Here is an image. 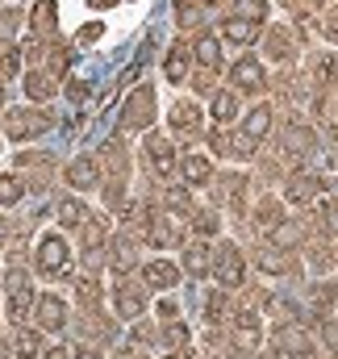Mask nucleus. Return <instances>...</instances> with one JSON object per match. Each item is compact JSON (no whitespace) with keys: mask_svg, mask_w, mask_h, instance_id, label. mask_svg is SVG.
Returning a JSON list of instances; mask_svg holds the SVG:
<instances>
[{"mask_svg":"<svg viewBox=\"0 0 338 359\" xmlns=\"http://www.w3.org/2000/svg\"><path fill=\"white\" fill-rule=\"evenodd\" d=\"M34 264L42 276H63L67 271V243L59 234H42L38 247H34Z\"/></svg>","mask_w":338,"mask_h":359,"instance_id":"f257e3e1","label":"nucleus"},{"mask_svg":"<svg viewBox=\"0 0 338 359\" xmlns=\"http://www.w3.org/2000/svg\"><path fill=\"white\" fill-rule=\"evenodd\" d=\"M46 126H50V117L46 113H34V109H13L8 117H4V134L8 138H34V134H46Z\"/></svg>","mask_w":338,"mask_h":359,"instance_id":"f03ea898","label":"nucleus"},{"mask_svg":"<svg viewBox=\"0 0 338 359\" xmlns=\"http://www.w3.org/2000/svg\"><path fill=\"white\" fill-rule=\"evenodd\" d=\"M267 130H271V109H267V104H259V109L247 113V121H243V138L234 142V151H238V155H251L255 142H263V138H267Z\"/></svg>","mask_w":338,"mask_h":359,"instance_id":"7ed1b4c3","label":"nucleus"},{"mask_svg":"<svg viewBox=\"0 0 338 359\" xmlns=\"http://www.w3.org/2000/svg\"><path fill=\"white\" fill-rule=\"evenodd\" d=\"M213 276L222 280V288H238L243 276H247V268H243V251L226 243V247L217 251V259H213Z\"/></svg>","mask_w":338,"mask_h":359,"instance_id":"20e7f679","label":"nucleus"},{"mask_svg":"<svg viewBox=\"0 0 338 359\" xmlns=\"http://www.w3.org/2000/svg\"><path fill=\"white\" fill-rule=\"evenodd\" d=\"M276 351L284 359H313V343H309V334L301 330V326H284V330H276Z\"/></svg>","mask_w":338,"mask_h":359,"instance_id":"39448f33","label":"nucleus"},{"mask_svg":"<svg viewBox=\"0 0 338 359\" xmlns=\"http://www.w3.org/2000/svg\"><path fill=\"white\" fill-rule=\"evenodd\" d=\"M151 117H155V96H151V88H138L130 96V104L121 109V121L130 130H142V126H151Z\"/></svg>","mask_w":338,"mask_h":359,"instance_id":"423d86ee","label":"nucleus"},{"mask_svg":"<svg viewBox=\"0 0 338 359\" xmlns=\"http://www.w3.org/2000/svg\"><path fill=\"white\" fill-rule=\"evenodd\" d=\"M25 313H29V280H25V271H13L8 276V318L25 322Z\"/></svg>","mask_w":338,"mask_h":359,"instance_id":"0eeeda50","label":"nucleus"},{"mask_svg":"<svg viewBox=\"0 0 338 359\" xmlns=\"http://www.w3.org/2000/svg\"><path fill=\"white\" fill-rule=\"evenodd\" d=\"M322 188H326V180H322V176L301 172V176L288 180V192H284V196H288L292 205H309V201H318V196H322Z\"/></svg>","mask_w":338,"mask_h":359,"instance_id":"6e6552de","label":"nucleus"},{"mask_svg":"<svg viewBox=\"0 0 338 359\" xmlns=\"http://www.w3.org/2000/svg\"><path fill=\"white\" fill-rule=\"evenodd\" d=\"M34 322H38V330H63V322H67L63 301H59V297H42V301L34 305Z\"/></svg>","mask_w":338,"mask_h":359,"instance_id":"1a4fd4ad","label":"nucleus"},{"mask_svg":"<svg viewBox=\"0 0 338 359\" xmlns=\"http://www.w3.org/2000/svg\"><path fill=\"white\" fill-rule=\"evenodd\" d=\"M284 151L297 155V159H309V155L318 151L313 130H309V126H288V130H284Z\"/></svg>","mask_w":338,"mask_h":359,"instance_id":"9d476101","label":"nucleus"},{"mask_svg":"<svg viewBox=\"0 0 338 359\" xmlns=\"http://www.w3.org/2000/svg\"><path fill=\"white\" fill-rule=\"evenodd\" d=\"M230 80H234V88L259 92L263 88V67H259V59H238V63L230 67Z\"/></svg>","mask_w":338,"mask_h":359,"instance_id":"9b49d317","label":"nucleus"},{"mask_svg":"<svg viewBox=\"0 0 338 359\" xmlns=\"http://www.w3.org/2000/svg\"><path fill=\"white\" fill-rule=\"evenodd\" d=\"M142 280H147V288H171V284L180 280V268L168 264V259H155V264L142 268Z\"/></svg>","mask_w":338,"mask_h":359,"instance_id":"f8f14e48","label":"nucleus"},{"mask_svg":"<svg viewBox=\"0 0 338 359\" xmlns=\"http://www.w3.org/2000/svg\"><path fill=\"white\" fill-rule=\"evenodd\" d=\"M180 172H184V180H188L192 188H201V184H209V176H213V168H209V159H205V155H184V163H180Z\"/></svg>","mask_w":338,"mask_h":359,"instance_id":"ddd939ff","label":"nucleus"},{"mask_svg":"<svg viewBox=\"0 0 338 359\" xmlns=\"http://www.w3.org/2000/svg\"><path fill=\"white\" fill-rule=\"evenodd\" d=\"M226 38L238 42V46H247V42L259 38V21H251V17H230L226 21Z\"/></svg>","mask_w":338,"mask_h":359,"instance_id":"4468645a","label":"nucleus"},{"mask_svg":"<svg viewBox=\"0 0 338 359\" xmlns=\"http://www.w3.org/2000/svg\"><path fill=\"white\" fill-rule=\"evenodd\" d=\"M142 309H147V297H142L138 288L121 284V288H117V313H121V318H138Z\"/></svg>","mask_w":338,"mask_h":359,"instance_id":"2eb2a0df","label":"nucleus"},{"mask_svg":"<svg viewBox=\"0 0 338 359\" xmlns=\"http://www.w3.org/2000/svg\"><path fill=\"white\" fill-rule=\"evenodd\" d=\"M151 243H155V247L180 243V222H175V217H155V222H151Z\"/></svg>","mask_w":338,"mask_h":359,"instance_id":"dca6fc26","label":"nucleus"},{"mask_svg":"<svg viewBox=\"0 0 338 359\" xmlns=\"http://www.w3.org/2000/svg\"><path fill=\"white\" fill-rule=\"evenodd\" d=\"M151 168H155L159 176H171V172H175V155H171V147L163 138H151Z\"/></svg>","mask_w":338,"mask_h":359,"instance_id":"f3484780","label":"nucleus"},{"mask_svg":"<svg viewBox=\"0 0 338 359\" xmlns=\"http://www.w3.org/2000/svg\"><path fill=\"white\" fill-rule=\"evenodd\" d=\"M67 180H72L76 188H96V168H92V159H76V163L67 168Z\"/></svg>","mask_w":338,"mask_h":359,"instance_id":"a211bd4d","label":"nucleus"},{"mask_svg":"<svg viewBox=\"0 0 338 359\" xmlns=\"http://www.w3.org/2000/svg\"><path fill=\"white\" fill-rule=\"evenodd\" d=\"M184 268H188V276H205V271L213 268V259H209L205 247H188L184 251Z\"/></svg>","mask_w":338,"mask_h":359,"instance_id":"6ab92c4d","label":"nucleus"},{"mask_svg":"<svg viewBox=\"0 0 338 359\" xmlns=\"http://www.w3.org/2000/svg\"><path fill=\"white\" fill-rule=\"evenodd\" d=\"M13 351H17V359H38V351H42V339H38L34 330H21V334L13 339Z\"/></svg>","mask_w":338,"mask_h":359,"instance_id":"aec40b11","label":"nucleus"},{"mask_svg":"<svg viewBox=\"0 0 338 359\" xmlns=\"http://www.w3.org/2000/svg\"><path fill=\"white\" fill-rule=\"evenodd\" d=\"M196 59H201L205 67H217V63H222V42H217L213 34H205V38L196 42Z\"/></svg>","mask_w":338,"mask_h":359,"instance_id":"412c9836","label":"nucleus"},{"mask_svg":"<svg viewBox=\"0 0 338 359\" xmlns=\"http://www.w3.org/2000/svg\"><path fill=\"white\" fill-rule=\"evenodd\" d=\"M234 113H238L234 92H217L213 96V121H234Z\"/></svg>","mask_w":338,"mask_h":359,"instance_id":"4be33fe9","label":"nucleus"},{"mask_svg":"<svg viewBox=\"0 0 338 359\" xmlns=\"http://www.w3.org/2000/svg\"><path fill=\"white\" fill-rule=\"evenodd\" d=\"M196 117H201V113H196V104H175V109H171V126H175V130H184V134H192V130H196Z\"/></svg>","mask_w":338,"mask_h":359,"instance_id":"5701e85b","label":"nucleus"},{"mask_svg":"<svg viewBox=\"0 0 338 359\" xmlns=\"http://www.w3.org/2000/svg\"><path fill=\"white\" fill-rule=\"evenodd\" d=\"M84 205H80V201H76V196H67V201H59V222H63V226H84Z\"/></svg>","mask_w":338,"mask_h":359,"instance_id":"b1692460","label":"nucleus"},{"mask_svg":"<svg viewBox=\"0 0 338 359\" xmlns=\"http://www.w3.org/2000/svg\"><path fill=\"white\" fill-rule=\"evenodd\" d=\"M184 76H188V50H184V46H175V50L168 55V80H171V84H180Z\"/></svg>","mask_w":338,"mask_h":359,"instance_id":"393cba45","label":"nucleus"},{"mask_svg":"<svg viewBox=\"0 0 338 359\" xmlns=\"http://www.w3.org/2000/svg\"><path fill=\"white\" fill-rule=\"evenodd\" d=\"M113 268H117V271L134 268V247H130L126 238H117V243H113Z\"/></svg>","mask_w":338,"mask_h":359,"instance_id":"a878e982","label":"nucleus"},{"mask_svg":"<svg viewBox=\"0 0 338 359\" xmlns=\"http://www.w3.org/2000/svg\"><path fill=\"white\" fill-rule=\"evenodd\" d=\"M267 313H276V318H284V322H297V305H292L288 297H267Z\"/></svg>","mask_w":338,"mask_h":359,"instance_id":"bb28decb","label":"nucleus"},{"mask_svg":"<svg viewBox=\"0 0 338 359\" xmlns=\"http://www.w3.org/2000/svg\"><path fill=\"white\" fill-rule=\"evenodd\" d=\"M238 339L243 343H255L259 339V318L255 313H238Z\"/></svg>","mask_w":338,"mask_h":359,"instance_id":"cd10ccee","label":"nucleus"},{"mask_svg":"<svg viewBox=\"0 0 338 359\" xmlns=\"http://www.w3.org/2000/svg\"><path fill=\"white\" fill-rule=\"evenodd\" d=\"M238 17L263 21V17H267V4H263V0H238Z\"/></svg>","mask_w":338,"mask_h":359,"instance_id":"c85d7f7f","label":"nucleus"},{"mask_svg":"<svg viewBox=\"0 0 338 359\" xmlns=\"http://www.w3.org/2000/svg\"><path fill=\"white\" fill-rule=\"evenodd\" d=\"M25 92H29L34 100H46V96H50V84H46V76H38V72H34V76L25 80Z\"/></svg>","mask_w":338,"mask_h":359,"instance_id":"c756f323","label":"nucleus"},{"mask_svg":"<svg viewBox=\"0 0 338 359\" xmlns=\"http://www.w3.org/2000/svg\"><path fill=\"white\" fill-rule=\"evenodd\" d=\"M13 201H21V184L13 176H4L0 180V205H13Z\"/></svg>","mask_w":338,"mask_h":359,"instance_id":"7c9ffc66","label":"nucleus"},{"mask_svg":"<svg viewBox=\"0 0 338 359\" xmlns=\"http://www.w3.org/2000/svg\"><path fill=\"white\" fill-rule=\"evenodd\" d=\"M67 96H72V104H88V100H92V84L72 80V84H67Z\"/></svg>","mask_w":338,"mask_h":359,"instance_id":"2f4dec72","label":"nucleus"},{"mask_svg":"<svg viewBox=\"0 0 338 359\" xmlns=\"http://www.w3.org/2000/svg\"><path fill=\"white\" fill-rule=\"evenodd\" d=\"M297 238H301V234H297V226H288V222H284V226H276V230H271V243H280V247H292V243H297Z\"/></svg>","mask_w":338,"mask_h":359,"instance_id":"473e14b6","label":"nucleus"},{"mask_svg":"<svg viewBox=\"0 0 338 359\" xmlns=\"http://www.w3.org/2000/svg\"><path fill=\"white\" fill-rule=\"evenodd\" d=\"M84 238H88V251H96V247H100V238H104L100 222H88V217H84Z\"/></svg>","mask_w":338,"mask_h":359,"instance_id":"72a5a7b5","label":"nucleus"},{"mask_svg":"<svg viewBox=\"0 0 338 359\" xmlns=\"http://www.w3.org/2000/svg\"><path fill=\"white\" fill-rule=\"evenodd\" d=\"M196 234H217V217L213 213H201L196 217Z\"/></svg>","mask_w":338,"mask_h":359,"instance_id":"f704fd0d","label":"nucleus"},{"mask_svg":"<svg viewBox=\"0 0 338 359\" xmlns=\"http://www.w3.org/2000/svg\"><path fill=\"white\" fill-rule=\"evenodd\" d=\"M322 217H326V226L338 234V201H326V205H322Z\"/></svg>","mask_w":338,"mask_h":359,"instance_id":"c9c22d12","label":"nucleus"},{"mask_svg":"<svg viewBox=\"0 0 338 359\" xmlns=\"http://www.w3.org/2000/svg\"><path fill=\"white\" fill-rule=\"evenodd\" d=\"M334 305V288L330 284H318V309H330Z\"/></svg>","mask_w":338,"mask_h":359,"instance_id":"e433bc0d","label":"nucleus"},{"mask_svg":"<svg viewBox=\"0 0 338 359\" xmlns=\"http://www.w3.org/2000/svg\"><path fill=\"white\" fill-rule=\"evenodd\" d=\"M322 334H326V343H330V347L338 351V322H334V318H330V322L322 326Z\"/></svg>","mask_w":338,"mask_h":359,"instance_id":"4c0bfd02","label":"nucleus"},{"mask_svg":"<svg viewBox=\"0 0 338 359\" xmlns=\"http://www.w3.org/2000/svg\"><path fill=\"white\" fill-rule=\"evenodd\" d=\"M184 339H188V330H184V326H175V322H171V326H168V343H184Z\"/></svg>","mask_w":338,"mask_h":359,"instance_id":"58836bf2","label":"nucleus"},{"mask_svg":"<svg viewBox=\"0 0 338 359\" xmlns=\"http://www.w3.org/2000/svg\"><path fill=\"white\" fill-rule=\"evenodd\" d=\"M4 67H8V72H21V55H17V50H8V55H4Z\"/></svg>","mask_w":338,"mask_h":359,"instance_id":"ea45409f","label":"nucleus"},{"mask_svg":"<svg viewBox=\"0 0 338 359\" xmlns=\"http://www.w3.org/2000/svg\"><path fill=\"white\" fill-rule=\"evenodd\" d=\"M46 359H76L67 347H55V351H46Z\"/></svg>","mask_w":338,"mask_h":359,"instance_id":"a19ab883","label":"nucleus"},{"mask_svg":"<svg viewBox=\"0 0 338 359\" xmlns=\"http://www.w3.org/2000/svg\"><path fill=\"white\" fill-rule=\"evenodd\" d=\"M4 234H8V226H4V217H0V243H4Z\"/></svg>","mask_w":338,"mask_h":359,"instance_id":"79ce46f5","label":"nucleus"},{"mask_svg":"<svg viewBox=\"0 0 338 359\" xmlns=\"http://www.w3.org/2000/svg\"><path fill=\"white\" fill-rule=\"evenodd\" d=\"M76 359H100V355H92V351H80V355H76Z\"/></svg>","mask_w":338,"mask_h":359,"instance_id":"37998d69","label":"nucleus"},{"mask_svg":"<svg viewBox=\"0 0 338 359\" xmlns=\"http://www.w3.org/2000/svg\"><path fill=\"white\" fill-rule=\"evenodd\" d=\"M121 359H134V355H130V351H121Z\"/></svg>","mask_w":338,"mask_h":359,"instance_id":"c03bdc74","label":"nucleus"},{"mask_svg":"<svg viewBox=\"0 0 338 359\" xmlns=\"http://www.w3.org/2000/svg\"><path fill=\"white\" fill-rule=\"evenodd\" d=\"M168 359H184V355H168Z\"/></svg>","mask_w":338,"mask_h":359,"instance_id":"a18cd8bd","label":"nucleus"},{"mask_svg":"<svg viewBox=\"0 0 338 359\" xmlns=\"http://www.w3.org/2000/svg\"><path fill=\"white\" fill-rule=\"evenodd\" d=\"M0 104H4V92H0Z\"/></svg>","mask_w":338,"mask_h":359,"instance_id":"49530a36","label":"nucleus"},{"mask_svg":"<svg viewBox=\"0 0 338 359\" xmlns=\"http://www.w3.org/2000/svg\"><path fill=\"white\" fill-rule=\"evenodd\" d=\"M205 4H213V0H205Z\"/></svg>","mask_w":338,"mask_h":359,"instance_id":"de8ad7c7","label":"nucleus"}]
</instances>
